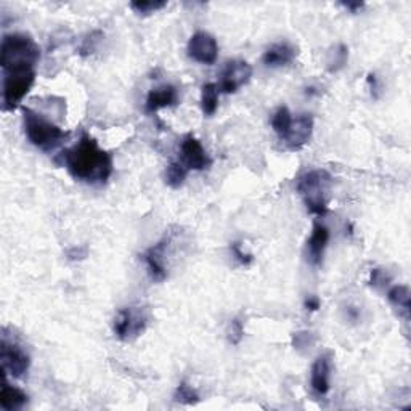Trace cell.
I'll return each mask as SVG.
<instances>
[{
	"mask_svg": "<svg viewBox=\"0 0 411 411\" xmlns=\"http://www.w3.org/2000/svg\"><path fill=\"white\" fill-rule=\"evenodd\" d=\"M63 164L72 179L88 185H105L113 175V156L88 134H82L74 147L61 154Z\"/></svg>",
	"mask_w": 411,
	"mask_h": 411,
	"instance_id": "1",
	"label": "cell"
},
{
	"mask_svg": "<svg viewBox=\"0 0 411 411\" xmlns=\"http://www.w3.org/2000/svg\"><path fill=\"white\" fill-rule=\"evenodd\" d=\"M40 60V49L29 34H5L0 47V66L3 72L33 71Z\"/></svg>",
	"mask_w": 411,
	"mask_h": 411,
	"instance_id": "2",
	"label": "cell"
},
{
	"mask_svg": "<svg viewBox=\"0 0 411 411\" xmlns=\"http://www.w3.org/2000/svg\"><path fill=\"white\" fill-rule=\"evenodd\" d=\"M332 186V177L325 169H314L299 177L298 193L303 198L310 214L323 217L328 212V201Z\"/></svg>",
	"mask_w": 411,
	"mask_h": 411,
	"instance_id": "3",
	"label": "cell"
},
{
	"mask_svg": "<svg viewBox=\"0 0 411 411\" xmlns=\"http://www.w3.org/2000/svg\"><path fill=\"white\" fill-rule=\"evenodd\" d=\"M23 121L26 137L35 148L42 150V152H55L70 137V132H66L31 108H23Z\"/></svg>",
	"mask_w": 411,
	"mask_h": 411,
	"instance_id": "4",
	"label": "cell"
},
{
	"mask_svg": "<svg viewBox=\"0 0 411 411\" xmlns=\"http://www.w3.org/2000/svg\"><path fill=\"white\" fill-rule=\"evenodd\" d=\"M150 315L145 307H124L114 316L113 331L119 341L132 342L147 330Z\"/></svg>",
	"mask_w": 411,
	"mask_h": 411,
	"instance_id": "5",
	"label": "cell"
},
{
	"mask_svg": "<svg viewBox=\"0 0 411 411\" xmlns=\"http://www.w3.org/2000/svg\"><path fill=\"white\" fill-rule=\"evenodd\" d=\"M0 363H2L3 376L10 374V376L17 379L26 376L31 366L29 353L18 342L8 339L7 332L3 330L2 341H0Z\"/></svg>",
	"mask_w": 411,
	"mask_h": 411,
	"instance_id": "6",
	"label": "cell"
},
{
	"mask_svg": "<svg viewBox=\"0 0 411 411\" xmlns=\"http://www.w3.org/2000/svg\"><path fill=\"white\" fill-rule=\"evenodd\" d=\"M35 82V70L3 72V111H13L19 106Z\"/></svg>",
	"mask_w": 411,
	"mask_h": 411,
	"instance_id": "7",
	"label": "cell"
},
{
	"mask_svg": "<svg viewBox=\"0 0 411 411\" xmlns=\"http://www.w3.org/2000/svg\"><path fill=\"white\" fill-rule=\"evenodd\" d=\"M179 163L188 170H204L209 169L212 164V159L206 153L200 140L195 135H185L180 143V158Z\"/></svg>",
	"mask_w": 411,
	"mask_h": 411,
	"instance_id": "8",
	"label": "cell"
},
{
	"mask_svg": "<svg viewBox=\"0 0 411 411\" xmlns=\"http://www.w3.org/2000/svg\"><path fill=\"white\" fill-rule=\"evenodd\" d=\"M170 241H172V236L166 235L161 241L153 244V246L147 249V252L143 254V260L145 264H147L148 272L152 275L154 282H164L169 275L168 259Z\"/></svg>",
	"mask_w": 411,
	"mask_h": 411,
	"instance_id": "9",
	"label": "cell"
},
{
	"mask_svg": "<svg viewBox=\"0 0 411 411\" xmlns=\"http://www.w3.org/2000/svg\"><path fill=\"white\" fill-rule=\"evenodd\" d=\"M252 77V66L248 61L232 60L222 70L218 90L223 93H236L243 86H246Z\"/></svg>",
	"mask_w": 411,
	"mask_h": 411,
	"instance_id": "10",
	"label": "cell"
},
{
	"mask_svg": "<svg viewBox=\"0 0 411 411\" xmlns=\"http://www.w3.org/2000/svg\"><path fill=\"white\" fill-rule=\"evenodd\" d=\"M186 51L191 60L201 65H214L218 55V44L214 35L204 31H198L191 35L186 45Z\"/></svg>",
	"mask_w": 411,
	"mask_h": 411,
	"instance_id": "11",
	"label": "cell"
},
{
	"mask_svg": "<svg viewBox=\"0 0 411 411\" xmlns=\"http://www.w3.org/2000/svg\"><path fill=\"white\" fill-rule=\"evenodd\" d=\"M312 134H314V118L310 114H299L293 118L288 134L282 138V142L291 152H298L309 143Z\"/></svg>",
	"mask_w": 411,
	"mask_h": 411,
	"instance_id": "12",
	"label": "cell"
},
{
	"mask_svg": "<svg viewBox=\"0 0 411 411\" xmlns=\"http://www.w3.org/2000/svg\"><path fill=\"white\" fill-rule=\"evenodd\" d=\"M331 355L325 353L314 362L310 369V387L316 395L323 397L331 389Z\"/></svg>",
	"mask_w": 411,
	"mask_h": 411,
	"instance_id": "13",
	"label": "cell"
},
{
	"mask_svg": "<svg viewBox=\"0 0 411 411\" xmlns=\"http://www.w3.org/2000/svg\"><path fill=\"white\" fill-rule=\"evenodd\" d=\"M328 243H330V230L321 222H315L314 228H312V235L307 241V256H309V262L314 267H320L323 262Z\"/></svg>",
	"mask_w": 411,
	"mask_h": 411,
	"instance_id": "14",
	"label": "cell"
},
{
	"mask_svg": "<svg viewBox=\"0 0 411 411\" xmlns=\"http://www.w3.org/2000/svg\"><path fill=\"white\" fill-rule=\"evenodd\" d=\"M179 103V90L170 84H164L161 87L152 88L148 92L147 102H145V111L148 114H154L163 108L175 106Z\"/></svg>",
	"mask_w": 411,
	"mask_h": 411,
	"instance_id": "15",
	"label": "cell"
},
{
	"mask_svg": "<svg viewBox=\"0 0 411 411\" xmlns=\"http://www.w3.org/2000/svg\"><path fill=\"white\" fill-rule=\"evenodd\" d=\"M296 56H298V47L289 42H278L265 50L262 61L268 67H282L293 63Z\"/></svg>",
	"mask_w": 411,
	"mask_h": 411,
	"instance_id": "16",
	"label": "cell"
},
{
	"mask_svg": "<svg viewBox=\"0 0 411 411\" xmlns=\"http://www.w3.org/2000/svg\"><path fill=\"white\" fill-rule=\"evenodd\" d=\"M29 402V397L26 395L22 389L10 386L3 378V386L2 392H0V405L5 411H17L26 407Z\"/></svg>",
	"mask_w": 411,
	"mask_h": 411,
	"instance_id": "17",
	"label": "cell"
},
{
	"mask_svg": "<svg viewBox=\"0 0 411 411\" xmlns=\"http://www.w3.org/2000/svg\"><path fill=\"white\" fill-rule=\"evenodd\" d=\"M387 300L405 320H410V289L405 284H395L387 291Z\"/></svg>",
	"mask_w": 411,
	"mask_h": 411,
	"instance_id": "18",
	"label": "cell"
},
{
	"mask_svg": "<svg viewBox=\"0 0 411 411\" xmlns=\"http://www.w3.org/2000/svg\"><path fill=\"white\" fill-rule=\"evenodd\" d=\"M201 108L206 116H214L218 108V87L214 82H207L201 88Z\"/></svg>",
	"mask_w": 411,
	"mask_h": 411,
	"instance_id": "19",
	"label": "cell"
},
{
	"mask_svg": "<svg viewBox=\"0 0 411 411\" xmlns=\"http://www.w3.org/2000/svg\"><path fill=\"white\" fill-rule=\"evenodd\" d=\"M293 118L294 116L291 114L288 106H280L277 111L273 113L272 121H270V124H272L273 132L278 135L280 140H282L284 135L288 134V130L291 127V122H293Z\"/></svg>",
	"mask_w": 411,
	"mask_h": 411,
	"instance_id": "20",
	"label": "cell"
},
{
	"mask_svg": "<svg viewBox=\"0 0 411 411\" xmlns=\"http://www.w3.org/2000/svg\"><path fill=\"white\" fill-rule=\"evenodd\" d=\"M347 61H348V47L344 44H337L336 47H332L330 54H328L326 67L330 72H337L347 65Z\"/></svg>",
	"mask_w": 411,
	"mask_h": 411,
	"instance_id": "21",
	"label": "cell"
},
{
	"mask_svg": "<svg viewBox=\"0 0 411 411\" xmlns=\"http://www.w3.org/2000/svg\"><path fill=\"white\" fill-rule=\"evenodd\" d=\"M186 175H188V170H186L179 161H174V163H170L168 166V169H166V184H168L170 188H180V186L185 184Z\"/></svg>",
	"mask_w": 411,
	"mask_h": 411,
	"instance_id": "22",
	"label": "cell"
},
{
	"mask_svg": "<svg viewBox=\"0 0 411 411\" xmlns=\"http://www.w3.org/2000/svg\"><path fill=\"white\" fill-rule=\"evenodd\" d=\"M166 5L168 2H164V0H134V2H130V8L137 15L148 17V15L163 10Z\"/></svg>",
	"mask_w": 411,
	"mask_h": 411,
	"instance_id": "23",
	"label": "cell"
},
{
	"mask_svg": "<svg viewBox=\"0 0 411 411\" xmlns=\"http://www.w3.org/2000/svg\"><path fill=\"white\" fill-rule=\"evenodd\" d=\"M174 400L180 405H196L200 402V394H198L188 382L182 381L179 384V387L175 389Z\"/></svg>",
	"mask_w": 411,
	"mask_h": 411,
	"instance_id": "24",
	"label": "cell"
},
{
	"mask_svg": "<svg viewBox=\"0 0 411 411\" xmlns=\"http://www.w3.org/2000/svg\"><path fill=\"white\" fill-rule=\"evenodd\" d=\"M102 38H103L102 31H92L90 34L86 35V39L82 40V44L79 47V55H82V56L92 55L93 51L97 50V45L102 40Z\"/></svg>",
	"mask_w": 411,
	"mask_h": 411,
	"instance_id": "25",
	"label": "cell"
},
{
	"mask_svg": "<svg viewBox=\"0 0 411 411\" xmlns=\"http://www.w3.org/2000/svg\"><path fill=\"white\" fill-rule=\"evenodd\" d=\"M243 337H244L243 321L239 319H233L230 328H228V341H230V344L238 346L239 342L243 341Z\"/></svg>",
	"mask_w": 411,
	"mask_h": 411,
	"instance_id": "26",
	"label": "cell"
},
{
	"mask_svg": "<svg viewBox=\"0 0 411 411\" xmlns=\"http://www.w3.org/2000/svg\"><path fill=\"white\" fill-rule=\"evenodd\" d=\"M315 337L312 332L309 331H300V332H296L293 336V346L294 348H304V347H309L314 344Z\"/></svg>",
	"mask_w": 411,
	"mask_h": 411,
	"instance_id": "27",
	"label": "cell"
},
{
	"mask_svg": "<svg viewBox=\"0 0 411 411\" xmlns=\"http://www.w3.org/2000/svg\"><path fill=\"white\" fill-rule=\"evenodd\" d=\"M230 249H232L233 256H235V259L241 265H249V264L254 262V256H252V254L244 252L243 249H241V244H239V243H232Z\"/></svg>",
	"mask_w": 411,
	"mask_h": 411,
	"instance_id": "28",
	"label": "cell"
},
{
	"mask_svg": "<svg viewBox=\"0 0 411 411\" xmlns=\"http://www.w3.org/2000/svg\"><path fill=\"white\" fill-rule=\"evenodd\" d=\"M389 282L387 273L384 272L382 268H373L371 277H369V284L374 286V288H379V286H384Z\"/></svg>",
	"mask_w": 411,
	"mask_h": 411,
	"instance_id": "29",
	"label": "cell"
},
{
	"mask_svg": "<svg viewBox=\"0 0 411 411\" xmlns=\"http://www.w3.org/2000/svg\"><path fill=\"white\" fill-rule=\"evenodd\" d=\"M368 86H369V90H371V95L373 98H379V84H378V77L374 74H368Z\"/></svg>",
	"mask_w": 411,
	"mask_h": 411,
	"instance_id": "30",
	"label": "cell"
},
{
	"mask_svg": "<svg viewBox=\"0 0 411 411\" xmlns=\"http://www.w3.org/2000/svg\"><path fill=\"white\" fill-rule=\"evenodd\" d=\"M304 305H305V309H307V310H310V312H316V310L320 309L321 303H320V299L316 298V296H309V298L305 299Z\"/></svg>",
	"mask_w": 411,
	"mask_h": 411,
	"instance_id": "31",
	"label": "cell"
},
{
	"mask_svg": "<svg viewBox=\"0 0 411 411\" xmlns=\"http://www.w3.org/2000/svg\"><path fill=\"white\" fill-rule=\"evenodd\" d=\"M341 7H344L350 13H357V12H360L363 7H365V3L363 2H341Z\"/></svg>",
	"mask_w": 411,
	"mask_h": 411,
	"instance_id": "32",
	"label": "cell"
},
{
	"mask_svg": "<svg viewBox=\"0 0 411 411\" xmlns=\"http://www.w3.org/2000/svg\"><path fill=\"white\" fill-rule=\"evenodd\" d=\"M347 319L350 321H358V319H360V310L357 307H347Z\"/></svg>",
	"mask_w": 411,
	"mask_h": 411,
	"instance_id": "33",
	"label": "cell"
}]
</instances>
